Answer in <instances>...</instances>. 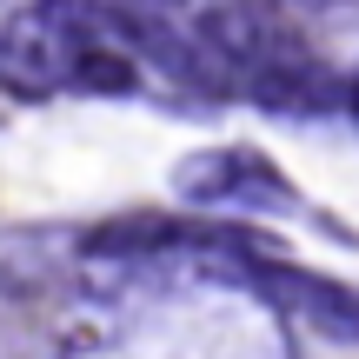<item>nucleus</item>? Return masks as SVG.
Listing matches in <instances>:
<instances>
[{"label":"nucleus","mask_w":359,"mask_h":359,"mask_svg":"<svg viewBox=\"0 0 359 359\" xmlns=\"http://www.w3.org/2000/svg\"><path fill=\"white\" fill-rule=\"evenodd\" d=\"M233 266H240L253 286H266L286 313H299L320 339L359 346V286L326 280V273H306V266H286V259H273V253H246V259H233Z\"/></svg>","instance_id":"3"},{"label":"nucleus","mask_w":359,"mask_h":359,"mask_svg":"<svg viewBox=\"0 0 359 359\" xmlns=\"http://www.w3.org/2000/svg\"><path fill=\"white\" fill-rule=\"evenodd\" d=\"M173 193L187 206H233V213H299V187L259 147H200L173 167Z\"/></svg>","instance_id":"2"},{"label":"nucleus","mask_w":359,"mask_h":359,"mask_svg":"<svg viewBox=\"0 0 359 359\" xmlns=\"http://www.w3.org/2000/svg\"><path fill=\"white\" fill-rule=\"evenodd\" d=\"M100 40H120L107 0H34L0 27V80L13 93H60Z\"/></svg>","instance_id":"1"},{"label":"nucleus","mask_w":359,"mask_h":359,"mask_svg":"<svg viewBox=\"0 0 359 359\" xmlns=\"http://www.w3.org/2000/svg\"><path fill=\"white\" fill-rule=\"evenodd\" d=\"M154 7H173V0H154Z\"/></svg>","instance_id":"5"},{"label":"nucleus","mask_w":359,"mask_h":359,"mask_svg":"<svg viewBox=\"0 0 359 359\" xmlns=\"http://www.w3.org/2000/svg\"><path fill=\"white\" fill-rule=\"evenodd\" d=\"M193 34L206 40V53H213L233 80H253V74H266V67L299 60V53H306L293 34H286V20H280L273 7H259V0H226V7H206Z\"/></svg>","instance_id":"4"}]
</instances>
